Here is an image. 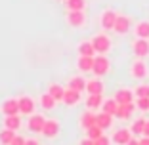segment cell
<instances>
[{"label": "cell", "instance_id": "cell-36", "mask_svg": "<svg viewBox=\"0 0 149 145\" xmlns=\"http://www.w3.org/2000/svg\"><path fill=\"white\" fill-rule=\"evenodd\" d=\"M25 137H21V136H15V139H13V143L12 145H25Z\"/></svg>", "mask_w": 149, "mask_h": 145}, {"label": "cell", "instance_id": "cell-19", "mask_svg": "<svg viewBox=\"0 0 149 145\" xmlns=\"http://www.w3.org/2000/svg\"><path fill=\"white\" fill-rule=\"evenodd\" d=\"M96 124L100 128H103V130H107V128H111L113 126V114H109V113H97L96 114Z\"/></svg>", "mask_w": 149, "mask_h": 145}, {"label": "cell", "instance_id": "cell-40", "mask_svg": "<svg viewBox=\"0 0 149 145\" xmlns=\"http://www.w3.org/2000/svg\"><path fill=\"white\" fill-rule=\"evenodd\" d=\"M143 136H149V120L145 122V130H143Z\"/></svg>", "mask_w": 149, "mask_h": 145}, {"label": "cell", "instance_id": "cell-37", "mask_svg": "<svg viewBox=\"0 0 149 145\" xmlns=\"http://www.w3.org/2000/svg\"><path fill=\"white\" fill-rule=\"evenodd\" d=\"M25 145H40V141L38 139H27Z\"/></svg>", "mask_w": 149, "mask_h": 145}, {"label": "cell", "instance_id": "cell-21", "mask_svg": "<svg viewBox=\"0 0 149 145\" xmlns=\"http://www.w3.org/2000/svg\"><path fill=\"white\" fill-rule=\"evenodd\" d=\"M94 124H96V114H94L90 109H86V113H82V117H80V128L86 132L88 128L94 126Z\"/></svg>", "mask_w": 149, "mask_h": 145}, {"label": "cell", "instance_id": "cell-11", "mask_svg": "<svg viewBox=\"0 0 149 145\" xmlns=\"http://www.w3.org/2000/svg\"><path fill=\"white\" fill-rule=\"evenodd\" d=\"M134 137V134H132V130L130 128H118L117 132L113 134V143H117V145H126L128 141Z\"/></svg>", "mask_w": 149, "mask_h": 145}, {"label": "cell", "instance_id": "cell-38", "mask_svg": "<svg viewBox=\"0 0 149 145\" xmlns=\"http://www.w3.org/2000/svg\"><path fill=\"white\" fill-rule=\"evenodd\" d=\"M140 145H149V136H143L140 139Z\"/></svg>", "mask_w": 149, "mask_h": 145}, {"label": "cell", "instance_id": "cell-8", "mask_svg": "<svg viewBox=\"0 0 149 145\" xmlns=\"http://www.w3.org/2000/svg\"><path fill=\"white\" fill-rule=\"evenodd\" d=\"M44 124H46V119H44L42 114H38V113L35 114L33 113L31 117H29V120H27V130L33 132V134H42Z\"/></svg>", "mask_w": 149, "mask_h": 145}, {"label": "cell", "instance_id": "cell-32", "mask_svg": "<svg viewBox=\"0 0 149 145\" xmlns=\"http://www.w3.org/2000/svg\"><path fill=\"white\" fill-rule=\"evenodd\" d=\"M136 97H149V84H138L134 88Z\"/></svg>", "mask_w": 149, "mask_h": 145}, {"label": "cell", "instance_id": "cell-27", "mask_svg": "<svg viewBox=\"0 0 149 145\" xmlns=\"http://www.w3.org/2000/svg\"><path fill=\"white\" fill-rule=\"evenodd\" d=\"M117 109H118V101L115 97H109V99L103 101V105H101V111L103 113H109V114H117Z\"/></svg>", "mask_w": 149, "mask_h": 145}, {"label": "cell", "instance_id": "cell-23", "mask_svg": "<svg viewBox=\"0 0 149 145\" xmlns=\"http://www.w3.org/2000/svg\"><path fill=\"white\" fill-rule=\"evenodd\" d=\"M86 78L82 76H71L69 82H67V88H73V90H79V92H84L86 90Z\"/></svg>", "mask_w": 149, "mask_h": 145}, {"label": "cell", "instance_id": "cell-39", "mask_svg": "<svg viewBox=\"0 0 149 145\" xmlns=\"http://www.w3.org/2000/svg\"><path fill=\"white\" fill-rule=\"evenodd\" d=\"M126 145H140V139H134V137H132V139L130 141H128V143Z\"/></svg>", "mask_w": 149, "mask_h": 145}, {"label": "cell", "instance_id": "cell-1", "mask_svg": "<svg viewBox=\"0 0 149 145\" xmlns=\"http://www.w3.org/2000/svg\"><path fill=\"white\" fill-rule=\"evenodd\" d=\"M109 69H111V61L107 59V56H105V53H97V56L94 57V69H92V73L96 76H103V75L109 73Z\"/></svg>", "mask_w": 149, "mask_h": 145}, {"label": "cell", "instance_id": "cell-29", "mask_svg": "<svg viewBox=\"0 0 149 145\" xmlns=\"http://www.w3.org/2000/svg\"><path fill=\"white\" fill-rule=\"evenodd\" d=\"M145 122H147V119H136L134 122H132V126H130L132 134H134V136H143Z\"/></svg>", "mask_w": 149, "mask_h": 145}, {"label": "cell", "instance_id": "cell-20", "mask_svg": "<svg viewBox=\"0 0 149 145\" xmlns=\"http://www.w3.org/2000/svg\"><path fill=\"white\" fill-rule=\"evenodd\" d=\"M77 52H79V56H96V48H94L92 40H84V42H80L79 46H77Z\"/></svg>", "mask_w": 149, "mask_h": 145}, {"label": "cell", "instance_id": "cell-5", "mask_svg": "<svg viewBox=\"0 0 149 145\" xmlns=\"http://www.w3.org/2000/svg\"><path fill=\"white\" fill-rule=\"evenodd\" d=\"M132 52L140 59L149 57V38H138L136 36V40H132Z\"/></svg>", "mask_w": 149, "mask_h": 145}, {"label": "cell", "instance_id": "cell-10", "mask_svg": "<svg viewBox=\"0 0 149 145\" xmlns=\"http://www.w3.org/2000/svg\"><path fill=\"white\" fill-rule=\"evenodd\" d=\"M130 29H132V19L128 17V15H120V13H118L117 21H115L113 31H115V33H118V35H126Z\"/></svg>", "mask_w": 149, "mask_h": 145}, {"label": "cell", "instance_id": "cell-26", "mask_svg": "<svg viewBox=\"0 0 149 145\" xmlns=\"http://www.w3.org/2000/svg\"><path fill=\"white\" fill-rule=\"evenodd\" d=\"M13 139H15V130H10V128L0 130V143L2 145H12Z\"/></svg>", "mask_w": 149, "mask_h": 145}, {"label": "cell", "instance_id": "cell-6", "mask_svg": "<svg viewBox=\"0 0 149 145\" xmlns=\"http://www.w3.org/2000/svg\"><path fill=\"white\" fill-rule=\"evenodd\" d=\"M61 132V122L57 119H46V124H44V130H42V136L48 137V139H54V137L59 136Z\"/></svg>", "mask_w": 149, "mask_h": 145}, {"label": "cell", "instance_id": "cell-16", "mask_svg": "<svg viewBox=\"0 0 149 145\" xmlns=\"http://www.w3.org/2000/svg\"><path fill=\"white\" fill-rule=\"evenodd\" d=\"M94 57H96V56H94ZM94 57L92 56H79L77 67H79L80 73H92V69H94Z\"/></svg>", "mask_w": 149, "mask_h": 145}, {"label": "cell", "instance_id": "cell-4", "mask_svg": "<svg viewBox=\"0 0 149 145\" xmlns=\"http://www.w3.org/2000/svg\"><path fill=\"white\" fill-rule=\"evenodd\" d=\"M117 17H118V13L115 12V10H111V8L103 10V12H101V15H100V25H101V29H103V31H113Z\"/></svg>", "mask_w": 149, "mask_h": 145}, {"label": "cell", "instance_id": "cell-28", "mask_svg": "<svg viewBox=\"0 0 149 145\" xmlns=\"http://www.w3.org/2000/svg\"><path fill=\"white\" fill-rule=\"evenodd\" d=\"M40 105H42V109H46V111H52L54 107L57 105V101L54 99V97L50 96L48 92H46V94H42V96H40Z\"/></svg>", "mask_w": 149, "mask_h": 145}, {"label": "cell", "instance_id": "cell-25", "mask_svg": "<svg viewBox=\"0 0 149 145\" xmlns=\"http://www.w3.org/2000/svg\"><path fill=\"white\" fill-rule=\"evenodd\" d=\"M48 94H50V96H52L54 99L57 101V103H59V101L63 103V96H65V88H63V86H59V84H50V86H48Z\"/></svg>", "mask_w": 149, "mask_h": 145}, {"label": "cell", "instance_id": "cell-30", "mask_svg": "<svg viewBox=\"0 0 149 145\" xmlns=\"http://www.w3.org/2000/svg\"><path fill=\"white\" fill-rule=\"evenodd\" d=\"M67 10H84L86 8V0H63Z\"/></svg>", "mask_w": 149, "mask_h": 145}, {"label": "cell", "instance_id": "cell-17", "mask_svg": "<svg viewBox=\"0 0 149 145\" xmlns=\"http://www.w3.org/2000/svg\"><path fill=\"white\" fill-rule=\"evenodd\" d=\"M134 107H136V103H118V109H117V119L120 120H126L132 117V113H134Z\"/></svg>", "mask_w": 149, "mask_h": 145}, {"label": "cell", "instance_id": "cell-24", "mask_svg": "<svg viewBox=\"0 0 149 145\" xmlns=\"http://www.w3.org/2000/svg\"><path fill=\"white\" fill-rule=\"evenodd\" d=\"M4 128L19 130L21 128V117L19 114H8V117H4Z\"/></svg>", "mask_w": 149, "mask_h": 145}, {"label": "cell", "instance_id": "cell-13", "mask_svg": "<svg viewBox=\"0 0 149 145\" xmlns=\"http://www.w3.org/2000/svg\"><path fill=\"white\" fill-rule=\"evenodd\" d=\"M113 97L118 101V103H134L136 94H134V90H130V88H118Z\"/></svg>", "mask_w": 149, "mask_h": 145}, {"label": "cell", "instance_id": "cell-12", "mask_svg": "<svg viewBox=\"0 0 149 145\" xmlns=\"http://www.w3.org/2000/svg\"><path fill=\"white\" fill-rule=\"evenodd\" d=\"M0 111H2L4 117H8V114H21V113H19V101L15 99V97L6 99L4 103L0 105Z\"/></svg>", "mask_w": 149, "mask_h": 145}, {"label": "cell", "instance_id": "cell-2", "mask_svg": "<svg viewBox=\"0 0 149 145\" xmlns=\"http://www.w3.org/2000/svg\"><path fill=\"white\" fill-rule=\"evenodd\" d=\"M92 44L96 48V53H107L111 50V38L105 33H97L92 36Z\"/></svg>", "mask_w": 149, "mask_h": 145}, {"label": "cell", "instance_id": "cell-31", "mask_svg": "<svg viewBox=\"0 0 149 145\" xmlns=\"http://www.w3.org/2000/svg\"><path fill=\"white\" fill-rule=\"evenodd\" d=\"M86 136L92 137V139H97L100 136H103V128H100L97 124H94V126H90V128L86 130Z\"/></svg>", "mask_w": 149, "mask_h": 145}, {"label": "cell", "instance_id": "cell-3", "mask_svg": "<svg viewBox=\"0 0 149 145\" xmlns=\"http://www.w3.org/2000/svg\"><path fill=\"white\" fill-rule=\"evenodd\" d=\"M67 23L74 29H80V27L86 25V13L84 10H67Z\"/></svg>", "mask_w": 149, "mask_h": 145}, {"label": "cell", "instance_id": "cell-33", "mask_svg": "<svg viewBox=\"0 0 149 145\" xmlns=\"http://www.w3.org/2000/svg\"><path fill=\"white\" fill-rule=\"evenodd\" d=\"M136 107L140 111H149V97H136Z\"/></svg>", "mask_w": 149, "mask_h": 145}, {"label": "cell", "instance_id": "cell-15", "mask_svg": "<svg viewBox=\"0 0 149 145\" xmlns=\"http://www.w3.org/2000/svg\"><path fill=\"white\" fill-rule=\"evenodd\" d=\"M103 105V94H88L86 97V109L90 111H97Z\"/></svg>", "mask_w": 149, "mask_h": 145}, {"label": "cell", "instance_id": "cell-18", "mask_svg": "<svg viewBox=\"0 0 149 145\" xmlns=\"http://www.w3.org/2000/svg\"><path fill=\"white\" fill-rule=\"evenodd\" d=\"M134 35L138 38H149V19H141L134 27Z\"/></svg>", "mask_w": 149, "mask_h": 145}, {"label": "cell", "instance_id": "cell-34", "mask_svg": "<svg viewBox=\"0 0 149 145\" xmlns=\"http://www.w3.org/2000/svg\"><path fill=\"white\" fill-rule=\"evenodd\" d=\"M94 141H96V145H111L113 139H109V137H105V136H100L97 139H94Z\"/></svg>", "mask_w": 149, "mask_h": 145}, {"label": "cell", "instance_id": "cell-9", "mask_svg": "<svg viewBox=\"0 0 149 145\" xmlns=\"http://www.w3.org/2000/svg\"><path fill=\"white\" fill-rule=\"evenodd\" d=\"M19 113L25 114V117H31L33 113H35V99H33L31 96H21L19 97Z\"/></svg>", "mask_w": 149, "mask_h": 145}, {"label": "cell", "instance_id": "cell-14", "mask_svg": "<svg viewBox=\"0 0 149 145\" xmlns=\"http://www.w3.org/2000/svg\"><path fill=\"white\" fill-rule=\"evenodd\" d=\"M63 103L67 107H74L77 103H80V92L73 88H65V96H63Z\"/></svg>", "mask_w": 149, "mask_h": 145}, {"label": "cell", "instance_id": "cell-7", "mask_svg": "<svg viewBox=\"0 0 149 145\" xmlns=\"http://www.w3.org/2000/svg\"><path fill=\"white\" fill-rule=\"evenodd\" d=\"M130 76L132 78H136V80H143L145 76H147V65H145L143 59H134L130 65Z\"/></svg>", "mask_w": 149, "mask_h": 145}, {"label": "cell", "instance_id": "cell-22", "mask_svg": "<svg viewBox=\"0 0 149 145\" xmlns=\"http://www.w3.org/2000/svg\"><path fill=\"white\" fill-rule=\"evenodd\" d=\"M86 92L88 94H103V82L100 80V76L88 80L86 82Z\"/></svg>", "mask_w": 149, "mask_h": 145}, {"label": "cell", "instance_id": "cell-35", "mask_svg": "<svg viewBox=\"0 0 149 145\" xmlns=\"http://www.w3.org/2000/svg\"><path fill=\"white\" fill-rule=\"evenodd\" d=\"M79 145H96V141H94L92 137H88V136H86L84 139H80V143H79Z\"/></svg>", "mask_w": 149, "mask_h": 145}]
</instances>
